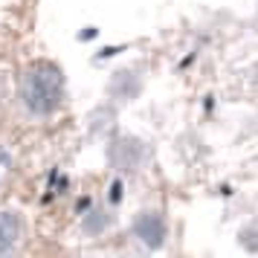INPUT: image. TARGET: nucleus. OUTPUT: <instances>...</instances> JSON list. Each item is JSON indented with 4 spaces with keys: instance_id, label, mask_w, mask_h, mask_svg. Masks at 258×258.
<instances>
[{
    "instance_id": "nucleus-1",
    "label": "nucleus",
    "mask_w": 258,
    "mask_h": 258,
    "mask_svg": "<svg viewBox=\"0 0 258 258\" xmlns=\"http://www.w3.org/2000/svg\"><path fill=\"white\" fill-rule=\"evenodd\" d=\"M18 99L32 116H52L64 105V73L55 61L38 58L21 70Z\"/></svg>"
},
{
    "instance_id": "nucleus-2",
    "label": "nucleus",
    "mask_w": 258,
    "mask_h": 258,
    "mask_svg": "<svg viewBox=\"0 0 258 258\" xmlns=\"http://www.w3.org/2000/svg\"><path fill=\"white\" fill-rule=\"evenodd\" d=\"M131 232H134V238L140 244L148 246V249H160L165 244V238H168V223H165V218L157 209H145V212H137L134 215Z\"/></svg>"
},
{
    "instance_id": "nucleus-3",
    "label": "nucleus",
    "mask_w": 258,
    "mask_h": 258,
    "mask_svg": "<svg viewBox=\"0 0 258 258\" xmlns=\"http://www.w3.org/2000/svg\"><path fill=\"white\" fill-rule=\"evenodd\" d=\"M142 157H145V145L134 137H119V140L110 142L107 148V160L110 165L122 171V174H131V171H140L142 165Z\"/></svg>"
},
{
    "instance_id": "nucleus-4",
    "label": "nucleus",
    "mask_w": 258,
    "mask_h": 258,
    "mask_svg": "<svg viewBox=\"0 0 258 258\" xmlns=\"http://www.w3.org/2000/svg\"><path fill=\"white\" fill-rule=\"evenodd\" d=\"M24 238V218L15 209L0 212V252H12Z\"/></svg>"
},
{
    "instance_id": "nucleus-5",
    "label": "nucleus",
    "mask_w": 258,
    "mask_h": 258,
    "mask_svg": "<svg viewBox=\"0 0 258 258\" xmlns=\"http://www.w3.org/2000/svg\"><path fill=\"white\" fill-rule=\"evenodd\" d=\"M140 90H142V79L134 70H119L116 76L110 79V96H116L122 102H131Z\"/></svg>"
},
{
    "instance_id": "nucleus-6",
    "label": "nucleus",
    "mask_w": 258,
    "mask_h": 258,
    "mask_svg": "<svg viewBox=\"0 0 258 258\" xmlns=\"http://www.w3.org/2000/svg\"><path fill=\"white\" fill-rule=\"evenodd\" d=\"M110 223H113V218H110V212H107V209H90L87 215H84L82 229H84V235L99 238L102 232H107V226H110Z\"/></svg>"
},
{
    "instance_id": "nucleus-7",
    "label": "nucleus",
    "mask_w": 258,
    "mask_h": 258,
    "mask_svg": "<svg viewBox=\"0 0 258 258\" xmlns=\"http://www.w3.org/2000/svg\"><path fill=\"white\" fill-rule=\"evenodd\" d=\"M238 238H241V246H244V249H249V252H258V221H249V223H246Z\"/></svg>"
},
{
    "instance_id": "nucleus-8",
    "label": "nucleus",
    "mask_w": 258,
    "mask_h": 258,
    "mask_svg": "<svg viewBox=\"0 0 258 258\" xmlns=\"http://www.w3.org/2000/svg\"><path fill=\"white\" fill-rule=\"evenodd\" d=\"M6 168H9V151L0 145V171H6Z\"/></svg>"
},
{
    "instance_id": "nucleus-9",
    "label": "nucleus",
    "mask_w": 258,
    "mask_h": 258,
    "mask_svg": "<svg viewBox=\"0 0 258 258\" xmlns=\"http://www.w3.org/2000/svg\"><path fill=\"white\" fill-rule=\"evenodd\" d=\"M110 200H122V183H113L110 186Z\"/></svg>"
},
{
    "instance_id": "nucleus-10",
    "label": "nucleus",
    "mask_w": 258,
    "mask_h": 258,
    "mask_svg": "<svg viewBox=\"0 0 258 258\" xmlns=\"http://www.w3.org/2000/svg\"><path fill=\"white\" fill-rule=\"evenodd\" d=\"M3 93H6V87H3V82H0V99H3Z\"/></svg>"
}]
</instances>
